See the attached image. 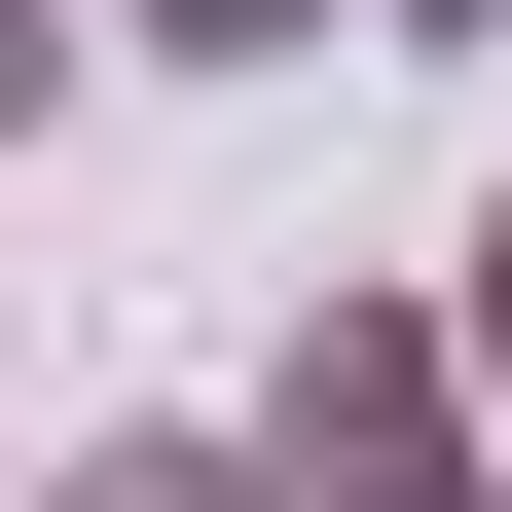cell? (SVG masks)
Listing matches in <instances>:
<instances>
[{
	"mask_svg": "<svg viewBox=\"0 0 512 512\" xmlns=\"http://www.w3.org/2000/svg\"><path fill=\"white\" fill-rule=\"evenodd\" d=\"M439 330H476V403H512V220H476V293H439Z\"/></svg>",
	"mask_w": 512,
	"mask_h": 512,
	"instance_id": "cell-6",
	"label": "cell"
},
{
	"mask_svg": "<svg viewBox=\"0 0 512 512\" xmlns=\"http://www.w3.org/2000/svg\"><path fill=\"white\" fill-rule=\"evenodd\" d=\"M0 110H74V0H0Z\"/></svg>",
	"mask_w": 512,
	"mask_h": 512,
	"instance_id": "cell-4",
	"label": "cell"
},
{
	"mask_svg": "<svg viewBox=\"0 0 512 512\" xmlns=\"http://www.w3.org/2000/svg\"><path fill=\"white\" fill-rule=\"evenodd\" d=\"M366 512H512V439H439V476H366Z\"/></svg>",
	"mask_w": 512,
	"mask_h": 512,
	"instance_id": "cell-5",
	"label": "cell"
},
{
	"mask_svg": "<svg viewBox=\"0 0 512 512\" xmlns=\"http://www.w3.org/2000/svg\"><path fill=\"white\" fill-rule=\"evenodd\" d=\"M110 37H183V74H293V37H330V0H110Z\"/></svg>",
	"mask_w": 512,
	"mask_h": 512,
	"instance_id": "cell-3",
	"label": "cell"
},
{
	"mask_svg": "<svg viewBox=\"0 0 512 512\" xmlns=\"http://www.w3.org/2000/svg\"><path fill=\"white\" fill-rule=\"evenodd\" d=\"M37 512H293V476H256V439H74Z\"/></svg>",
	"mask_w": 512,
	"mask_h": 512,
	"instance_id": "cell-2",
	"label": "cell"
},
{
	"mask_svg": "<svg viewBox=\"0 0 512 512\" xmlns=\"http://www.w3.org/2000/svg\"><path fill=\"white\" fill-rule=\"evenodd\" d=\"M439 439H476V330H439V293H293L256 476H293V512H366V476H439Z\"/></svg>",
	"mask_w": 512,
	"mask_h": 512,
	"instance_id": "cell-1",
	"label": "cell"
},
{
	"mask_svg": "<svg viewBox=\"0 0 512 512\" xmlns=\"http://www.w3.org/2000/svg\"><path fill=\"white\" fill-rule=\"evenodd\" d=\"M439 37H512V0H439Z\"/></svg>",
	"mask_w": 512,
	"mask_h": 512,
	"instance_id": "cell-7",
	"label": "cell"
}]
</instances>
